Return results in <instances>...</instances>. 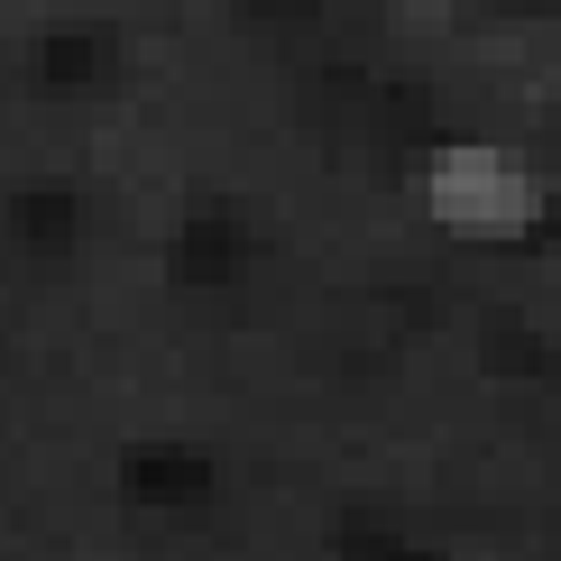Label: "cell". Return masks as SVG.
<instances>
[{"label": "cell", "instance_id": "1", "mask_svg": "<svg viewBox=\"0 0 561 561\" xmlns=\"http://www.w3.org/2000/svg\"><path fill=\"white\" fill-rule=\"evenodd\" d=\"M424 203H433V221H451V230H525L534 213H543V184H534L506 148H442L433 157V175H424Z\"/></svg>", "mask_w": 561, "mask_h": 561}]
</instances>
